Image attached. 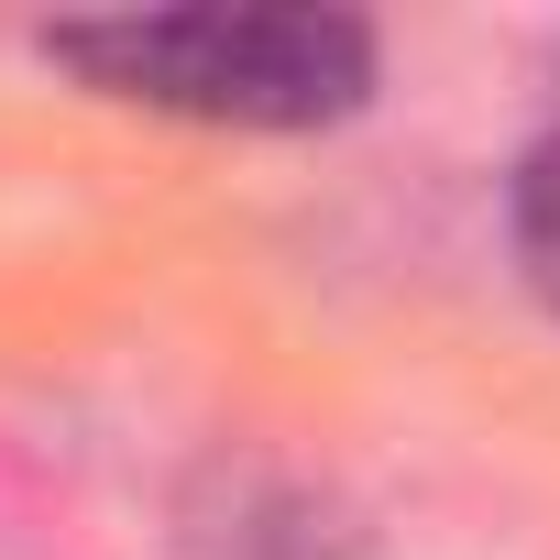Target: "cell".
<instances>
[{
	"instance_id": "obj_2",
	"label": "cell",
	"mask_w": 560,
	"mask_h": 560,
	"mask_svg": "<svg viewBox=\"0 0 560 560\" xmlns=\"http://www.w3.org/2000/svg\"><path fill=\"white\" fill-rule=\"evenodd\" d=\"M505 231H516V264L527 287L560 308V132H538L516 154V187H505Z\"/></svg>"
},
{
	"instance_id": "obj_1",
	"label": "cell",
	"mask_w": 560,
	"mask_h": 560,
	"mask_svg": "<svg viewBox=\"0 0 560 560\" xmlns=\"http://www.w3.org/2000/svg\"><path fill=\"white\" fill-rule=\"evenodd\" d=\"M45 56L78 67L100 100L209 132H319L374 100V23L319 12V0H198V12L56 23Z\"/></svg>"
},
{
	"instance_id": "obj_3",
	"label": "cell",
	"mask_w": 560,
	"mask_h": 560,
	"mask_svg": "<svg viewBox=\"0 0 560 560\" xmlns=\"http://www.w3.org/2000/svg\"><path fill=\"white\" fill-rule=\"evenodd\" d=\"M0 560H23V549H12V538H0Z\"/></svg>"
}]
</instances>
